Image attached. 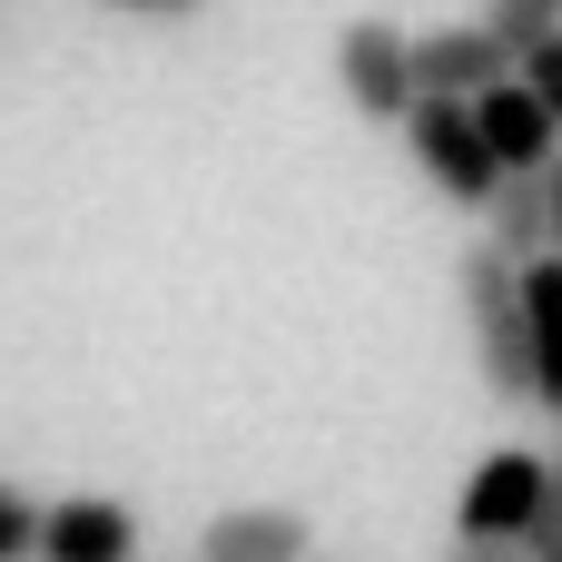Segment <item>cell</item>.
I'll list each match as a JSON object with an SVG mask.
<instances>
[{
	"label": "cell",
	"mask_w": 562,
	"mask_h": 562,
	"mask_svg": "<svg viewBox=\"0 0 562 562\" xmlns=\"http://www.w3.org/2000/svg\"><path fill=\"white\" fill-rule=\"evenodd\" d=\"M454 296L474 316V356H484V385L504 405H543V366H533V296H524V257H504L494 237H474L454 257Z\"/></svg>",
	"instance_id": "obj_1"
},
{
	"label": "cell",
	"mask_w": 562,
	"mask_h": 562,
	"mask_svg": "<svg viewBox=\"0 0 562 562\" xmlns=\"http://www.w3.org/2000/svg\"><path fill=\"white\" fill-rule=\"evenodd\" d=\"M336 89L366 128H405L425 109V79H415V30H395L385 10H356L336 30Z\"/></svg>",
	"instance_id": "obj_2"
},
{
	"label": "cell",
	"mask_w": 562,
	"mask_h": 562,
	"mask_svg": "<svg viewBox=\"0 0 562 562\" xmlns=\"http://www.w3.org/2000/svg\"><path fill=\"white\" fill-rule=\"evenodd\" d=\"M405 148H415V168H425V188L435 198H454V207H494V188L514 178L504 158H494V138H484V119H474V99H425L415 119H405Z\"/></svg>",
	"instance_id": "obj_3"
},
{
	"label": "cell",
	"mask_w": 562,
	"mask_h": 562,
	"mask_svg": "<svg viewBox=\"0 0 562 562\" xmlns=\"http://www.w3.org/2000/svg\"><path fill=\"white\" fill-rule=\"evenodd\" d=\"M543 504H553V464H543L533 445H504V454H484V464L464 474L454 533H474V543H533Z\"/></svg>",
	"instance_id": "obj_4"
},
{
	"label": "cell",
	"mask_w": 562,
	"mask_h": 562,
	"mask_svg": "<svg viewBox=\"0 0 562 562\" xmlns=\"http://www.w3.org/2000/svg\"><path fill=\"white\" fill-rule=\"evenodd\" d=\"M524 59H514V40L494 30V20H445V30H425L415 40V79H425V99H484L494 79H514Z\"/></svg>",
	"instance_id": "obj_5"
},
{
	"label": "cell",
	"mask_w": 562,
	"mask_h": 562,
	"mask_svg": "<svg viewBox=\"0 0 562 562\" xmlns=\"http://www.w3.org/2000/svg\"><path fill=\"white\" fill-rule=\"evenodd\" d=\"M40 562H138V514L119 494H69L40 514Z\"/></svg>",
	"instance_id": "obj_6"
},
{
	"label": "cell",
	"mask_w": 562,
	"mask_h": 562,
	"mask_svg": "<svg viewBox=\"0 0 562 562\" xmlns=\"http://www.w3.org/2000/svg\"><path fill=\"white\" fill-rule=\"evenodd\" d=\"M198 553H217V562H316V524L296 504H227V514H207Z\"/></svg>",
	"instance_id": "obj_7"
},
{
	"label": "cell",
	"mask_w": 562,
	"mask_h": 562,
	"mask_svg": "<svg viewBox=\"0 0 562 562\" xmlns=\"http://www.w3.org/2000/svg\"><path fill=\"white\" fill-rule=\"evenodd\" d=\"M474 119H484V138H494V158L504 168H553V148H562V119L543 109V89L514 69V79H494L484 99H474Z\"/></svg>",
	"instance_id": "obj_8"
},
{
	"label": "cell",
	"mask_w": 562,
	"mask_h": 562,
	"mask_svg": "<svg viewBox=\"0 0 562 562\" xmlns=\"http://www.w3.org/2000/svg\"><path fill=\"white\" fill-rule=\"evenodd\" d=\"M484 237L504 247V257H553V198H543V168H514L504 188H494V207H484Z\"/></svg>",
	"instance_id": "obj_9"
},
{
	"label": "cell",
	"mask_w": 562,
	"mask_h": 562,
	"mask_svg": "<svg viewBox=\"0 0 562 562\" xmlns=\"http://www.w3.org/2000/svg\"><path fill=\"white\" fill-rule=\"evenodd\" d=\"M524 296H533V366H543V415H562V257L524 267Z\"/></svg>",
	"instance_id": "obj_10"
},
{
	"label": "cell",
	"mask_w": 562,
	"mask_h": 562,
	"mask_svg": "<svg viewBox=\"0 0 562 562\" xmlns=\"http://www.w3.org/2000/svg\"><path fill=\"white\" fill-rule=\"evenodd\" d=\"M484 20H494V30L514 40V59H524L533 40H553V30H562V0H484Z\"/></svg>",
	"instance_id": "obj_11"
},
{
	"label": "cell",
	"mask_w": 562,
	"mask_h": 562,
	"mask_svg": "<svg viewBox=\"0 0 562 562\" xmlns=\"http://www.w3.org/2000/svg\"><path fill=\"white\" fill-rule=\"evenodd\" d=\"M40 514H49V504H30L20 484H0V562L40 553Z\"/></svg>",
	"instance_id": "obj_12"
},
{
	"label": "cell",
	"mask_w": 562,
	"mask_h": 562,
	"mask_svg": "<svg viewBox=\"0 0 562 562\" xmlns=\"http://www.w3.org/2000/svg\"><path fill=\"white\" fill-rule=\"evenodd\" d=\"M524 79L543 89V109L562 119V30H553V40H533V49H524Z\"/></svg>",
	"instance_id": "obj_13"
},
{
	"label": "cell",
	"mask_w": 562,
	"mask_h": 562,
	"mask_svg": "<svg viewBox=\"0 0 562 562\" xmlns=\"http://www.w3.org/2000/svg\"><path fill=\"white\" fill-rule=\"evenodd\" d=\"M99 10H119V20H198L207 0H99Z\"/></svg>",
	"instance_id": "obj_14"
},
{
	"label": "cell",
	"mask_w": 562,
	"mask_h": 562,
	"mask_svg": "<svg viewBox=\"0 0 562 562\" xmlns=\"http://www.w3.org/2000/svg\"><path fill=\"white\" fill-rule=\"evenodd\" d=\"M445 562H533V543H474V533H454Z\"/></svg>",
	"instance_id": "obj_15"
},
{
	"label": "cell",
	"mask_w": 562,
	"mask_h": 562,
	"mask_svg": "<svg viewBox=\"0 0 562 562\" xmlns=\"http://www.w3.org/2000/svg\"><path fill=\"white\" fill-rule=\"evenodd\" d=\"M553 543H562V454H553V504H543V524H533V562L553 553Z\"/></svg>",
	"instance_id": "obj_16"
},
{
	"label": "cell",
	"mask_w": 562,
	"mask_h": 562,
	"mask_svg": "<svg viewBox=\"0 0 562 562\" xmlns=\"http://www.w3.org/2000/svg\"><path fill=\"white\" fill-rule=\"evenodd\" d=\"M543 198H553V257H562V148H553V168H543Z\"/></svg>",
	"instance_id": "obj_17"
},
{
	"label": "cell",
	"mask_w": 562,
	"mask_h": 562,
	"mask_svg": "<svg viewBox=\"0 0 562 562\" xmlns=\"http://www.w3.org/2000/svg\"><path fill=\"white\" fill-rule=\"evenodd\" d=\"M188 562H217V553H188Z\"/></svg>",
	"instance_id": "obj_18"
},
{
	"label": "cell",
	"mask_w": 562,
	"mask_h": 562,
	"mask_svg": "<svg viewBox=\"0 0 562 562\" xmlns=\"http://www.w3.org/2000/svg\"><path fill=\"white\" fill-rule=\"evenodd\" d=\"M543 562H562V543H553V553H543Z\"/></svg>",
	"instance_id": "obj_19"
}]
</instances>
